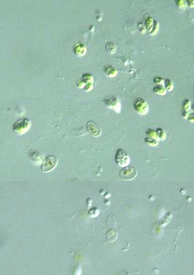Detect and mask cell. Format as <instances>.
Wrapping results in <instances>:
<instances>
[{"instance_id":"6da1fadb","label":"cell","mask_w":194,"mask_h":275,"mask_svg":"<svg viewBox=\"0 0 194 275\" xmlns=\"http://www.w3.org/2000/svg\"><path fill=\"white\" fill-rule=\"evenodd\" d=\"M32 127V121L27 118H22L16 121L13 126L14 132L19 135L25 134Z\"/></svg>"},{"instance_id":"8fae6325","label":"cell","mask_w":194,"mask_h":275,"mask_svg":"<svg viewBox=\"0 0 194 275\" xmlns=\"http://www.w3.org/2000/svg\"><path fill=\"white\" fill-rule=\"evenodd\" d=\"M106 49L108 54H113L117 51V47L113 43L109 42L106 46Z\"/></svg>"},{"instance_id":"8992f818","label":"cell","mask_w":194,"mask_h":275,"mask_svg":"<svg viewBox=\"0 0 194 275\" xmlns=\"http://www.w3.org/2000/svg\"><path fill=\"white\" fill-rule=\"evenodd\" d=\"M137 175V171L131 166L123 167L120 172V177L124 180H133Z\"/></svg>"},{"instance_id":"44dd1931","label":"cell","mask_w":194,"mask_h":275,"mask_svg":"<svg viewBox=\"0 0 194 275\" xmlns=\"http://www.w3.org/2000/svg\"><path fill=\"white\" fill-rule=\"evenodd\" d=\"M153 83L157 85H164L165 80L160 77H157L153 79Z\"/></svg>"},{"instance_id":"277c9868","label":"cell","mask_w":194,"mask_h":275,"mask_svg":"<svg viewBox=\"0 0 194 275\" xmlns=\"http://www.w3.org/2000/svg\"><path fill=\"white\" fill-rule=\"evenodd\" d=\"M133 107L134 110L137 112V114L142 115L147 114L149 112L148 104L144 99L140 98H137L134 100Z\"/></svg>"},{"instance_id":"cb8c5ba5","label":"cell","mask_w":194,"mask_h":275,"mask_svg":"<svg viewBox=\"0 0 194 275\" xmlns=\"http://www.w3.org/2000/svg\"><path fill=\"white\" fill-rule=\"evenodd\" d=\"M187 119L189 120V122L194 123V112L189 114V116L187 117Z\"/></svg>"},{"instance_id":"ba28073f","label":"cell","mask_w":194,"mask_h":275,"mask_svg":"<svg viewBox=\"0 0 194 275\" xmlns=\"http://www.w3.org/2000/svg\"><path fill=\"white\" fill-rule=\"evenodd\" d=\"M73 53L78 56H83L86 53V46L82 43H78L75 45L73 48Z\"/></svg>"},{"instance_id":"7402d4cb","label":"cell","mask_w":194,"mask_h":275,"mask_svg":"<svg viewBox=\"0 0 194 275\" xmlns=\"http://www.w3.org/2000/svg\"><path fill=\"white\" fill-rule=\"evenodd\" d=\"M99 210L97 208L91 209L88 212L89 215L91 216V217H96L99 215Z\"/></svg>"},{"instance_id":"7a4b0ae2","label":"cell","mask_w":194,"mask_h":275,"mask_svg":"<svg viewBox=\"0 0 194 275\" xmlns=\"http://www.w3.org/2000/svg\"><path fill=\"white\" fill-rule=\"evenodd\" d=\"M115 162L121 167H125L128 166L130 162L129 156L127 153L123 149H119L117 150L115 156Z\"/></svg>"},{"instance_id":"52a82bcc","label":"cell","mask_w":194,"mask_h":275,"mask_svg":"<svg viewBox=\"0 0 194 275\" xmlns=\"http://www.w3.org/2000/svg\"><path fill=\"white\" fill-rule=\"evenodd\" d=\"M87 129L88 131L95 137H98L101 135V129L93 121H89L87 123Z\"/></svg>"},{"instance_id":"4fadbf2b","label":"cell","mask_w":194,"mask_h":275,"mask_svg":"<svg viewBox=\"0 0 194 275\" xmlns=\"http://www.w3.org/2000/svg\"><path fill=\"white\" fill-rule=\"evenodd\" d=\"M191 102L189 99H185L182 102V112H189L191 108Z\"/></svg>"},{"instance_id":"e0dca14e","label":"cell","mask_w":194,"mask_h":275,"mask_svg":"<svg viewBox=\"0 0 194 275\" xmlns=\"http://www.w3.org/2000/svg\"><path fill=\"white\" fill-rule=\"evenodd\" d=\"M164 86H165L166 89L168 91H172L174 89V84H173L172 81L168 79L165 80Z\"/></svg>"},{"instance_id":"7c38bea8","label":"cell","mask_w":194,"mask_h":275,"mask_svg":"<svg viewBox=\"0 0 194 275\" xmlns=\"http://www.w3.org/2000/svg\"><path fill=\"white\" fill-rule=\"evenodd\" d=\"M153 23H154V21L152 17L147 18V19H146V22H145V25H146V27L147 28V31H148L149 33L151 32L152 28H153Z\"/></svg>"},{"instance_id":"3957f363","label":"cell","mask_w":194,"mask_h":275,"mask_svg":"<svg viewBox=\"0 0 194 275\" xmlns=\"http://www.w3.org/2000/svg\"><path fill=\"white\" fill-rule=\"evenodd\" d=\"M103 103L108 109L115 110L117 113H120L121 111V103L115 96H108L104 99Z\"/></svg>"},{"instance_id":"ffe728a7","label":"cell","mask_w":194,"mask_h":275,"mask_svg":"<svg viewBox=\"0 0 194 275\" xmlns=\"http://www.w3.org/2000/svg\"><path fill=\"white\" fill-rule=\"evenodd\" d=\"M144 141H145V142L147 145H150L151 146H156L158 145V142H157V140H154L153 138H149V137L146 138L144 139Z\"/></svg>"},{"instance_id":"d6986e66","label":"cell","mask_w":194,"mask_h":275,"mask_svg":"<svg viewBox=\"0 0 194 275\" xmlns=\"http://www.w3.org/2000/svg\"><path fill=\"white\" fill-rule=\"evenodd\" d=\"M158 30H159V23H158V22L154 21L153 27V28H152V31L150 32V35H152V36L155 35L158 33Z\"/></svg>"},{"instance_id":"30bf717a","label":"cell","mask_w":194,"mask_h":275,"mask_svg":"<svg viewBox=\"0 0 194 275\" xmlns=\"http://www.w3.org/2000/svg\"><path fill=\"white\" fill-rule=\"evenodd\" d=\"M153 91L155 93L162 96L165 95L167 91L164 85H157L153 88Z\"/></svg>"},{"instance_id":"9a60e30c","label":"cell","mask_w":194,"mask_h":275,"mask_svg":"<svg viewBox=\"0 0 194 275\" xmlns=\"http://www.w3.org/2000/svg\"><path fill=\"white\" fill-rule=\"evenodd\" d=\"M146 134L149 138H153V139H154V140H159V138H158V136H157V132H156V131H155L154 130H152V129H151V128H149V129L146 130Z\"/></svg>"},{"instance_id":"9c48e42d","label":"cell","mask_w":194,"mask_h":275,"mask_svg":"<svg viewBox=\"0 0 194 275\" xmlns=\"http://www.w3.org/2000/svg\"><path fill=\"white\" fill-rule=\"evenodd\" d=\"M104 71L109 77H115L117 75V70L112 65H106L104 67Z\"/></svg>"},{"instance_id":"603a6c76","label":"cell","mask_w":194,"mask_h":275,"mask_svg":"<svg viewBox=\"0 0 194 275\" xmlns=\"http://www.w3.org/2000/svg\"><path fill=\"white\" fill-rule=\"evenodd\" d=\"M138 28L139 30V31L142 33H146L147 32V28L146 27V25L142 23V22L140 21L139 22L138 24Z\"/></svg>"},{"instance_id":"d4e9b609","label":"cell","mask_w":194,"mask_h":275,"mask_svg":"<svg viewBox=\"0 0 194 275\" xmlns=\"http://www.w3.org/2000/svg\"><path fill=\"white\" fill-rule=\"evenodd\" d=\"M187 6L191 8H194V0H187L186 1Z\"/></svg>"},{"instance_id":"484cf974","label":"cell","mask_w":194,"mask_h":275,"mask_svg":"<svg viewBox=\"0 0 194 275\" xmlns=\"http://www.w3.org/2000/svg\"><path fill=\"white\" fill-rule=\"evenodd\" d=\"M191 109H192V111L194 112V104L192 105V106H191Z\"/></svg>"},{"instance_id":"2e32d148","label":"cell","mask_w":194,"mask_h":275,"mask_svg":"<svg viewBox=\"0 0 194 275\" xmlns=\"http://www.w3.org/2000/svg\"><path fill=\"white\" fill-rule=\"evenodd\" d=\"M156 132L159 140H164L167 138V134L165 131L161 128H157L156 130Z\"/></svg>"},{"instance_id":"5b68a950","label":"cell","mask_w":194,"mask_h":275,"mask_svg":"<svg viewBox=\"0 0 194 275\" xmlns=\"http://www.w3.org/2000/svg\"><path fill=\"white\" fill-rule=\"evenodd\" d=\"M57 165V159L54 155H49L43 162L42 170L44 173H48L54 169Z\"/></svg>"},{"instance_id":"5bb4252c","label":"cell","mask_w":194,"mask_h":275,"mask_svg":"<svg viewBox=\"0 0 194 275\" xmlns=\"http://www.w3.org/2000/svg\"><path fill=\"white\" fill-rule=\"evenodd\" d=\"M82 80L86 84V85L89 84H93L94 82L93 76L90 74H85L82 77Z\"/></svg>"},{"instance_id":"ac0fdd59","label":"cell","mask_w":194,"mask_h":275,"mask_svg":"<svg viewBox=\"0 0 194 275\" xmlns=\"http://www.w3.org/2000/svg\"><path fill=\"white\" fill-rule=\"evenodd\" d=\"M175 2L176 3L177 6H178V8H180V9H185L187 7V4L186 1H184V0H177Z\"/></svg>"}]
</instances>
